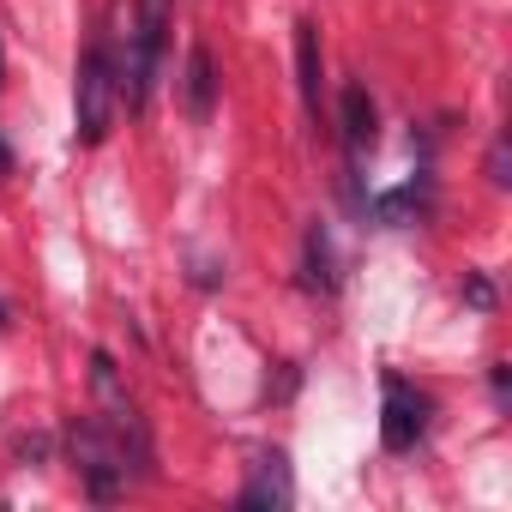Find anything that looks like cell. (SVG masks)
Here are the masks:
<instances>
[{
  "label": "cell",
  "instance_id": "cell-12",
  "mask_svg": "<svg viewBox=\"0 0 512 512\" xmlns=\"http://www.w3.org/2000/svg\"><path fill=\"white\" fill-rule=\"evenodd\" d=\"M464 302H470L476 314L494 308V284H488V272H470V278H464Z\"/></svg>",
  "mask_w": 512,
  "mask_h": 512
},
{
  "label": "cell",
  "instance_id": "cell-7",
  "mask_svg": "<svg viewBox=\"0 0 512 512\" xmlns=\"http://www.w3.org/2000/svg\"><path fill=\"white\" fill-rule=\"evenodd\" d=\"M338 127H344V151H350V163H362V157L380 145V109H374V97H368L362 79H350V85L338 91Z\"/></svg>",
  "mask_w": 512,
  "mask_h": 512
},
{
  "label": "cell",
  "instance_id": "cell-2",
  "mask_svg": "<svg viewBox=\"0 0 512 512\" xmlns=\"http://www.w3.org/2000/svg\"><path fill=\"white\" fill-rule=\"evenodd\" d=\"M169 25H175V0H133L127 13V49L115 55V73H121V103L139 115L157 91V73H163V49H169Z\"/></svg>",
  "mask_w": 512,
  "mask_h": 512
},
{
  "label": "cell",
  "instance_id": "cell-4",
  "mask_svg": "<svg viewBox=\"0 0 512 512\" xmlns=\"http://www.w3.org/2000/svg\"><path fill=\"white\" fill-rule=\"evenodd\" d=\"M380 392H386V410H380V446H386V452H416V446L428 440V416H434L428 392L410 386L404 374H386Z\"/></svg>",
  "mask_w": 512,
  "mask_h": 512
},
{
  "label": "cell",
  "instance_id": "cell-11",
  "mask_svg": "<svg viewBox=\"0 0 512 512\" xmlns=\"http://www.w3.org/2000/svg\"><path fill=\"white\" fill-rule=\"evenodd\" d=\"M482 169H488V187H506V181H512V145H506V139H494Z\"/></svg>",
  "mask_w": 512,
  "mask_h": 512
},
{
  "label": "cell",
  "instance_id": "cell-3",
  "mask_svg": "<svg viewBox=\"0 0 512 512\" xmlns=\"http://www.w3.org/2000/svg\"><path fill=\"white\" fill-rule=\"evenodd\" d=\"M115 109H121V73H115V49L109 43H91L85 61H79V79H73V133L79 145H103L109 127H115Z\"/></svg>",
  "mask_w": 512,
  "mask_h": 512
},
{
  "label": "cell",
  "instance_id": "cell-1",
  "mask_svg": "<svg viewBox=\"0 0 512 512\" xmlns=\"http://www.w3.org/2000/svg\"><path fill=\"white\" fill-rule=\"evenodd\" d=\"M67 458H73V470H79V482H85V494L97 506L121 500L133 476H157V458L139 452L127 434H115L103 416H79L67 428Z\"/></svg>",
  "mask_w": 512,
  "mask_h": 512
},
{
  "label": "cell",
  "instance_id": "cell-13",
  "mask_svg": "<svg viewBox=\"0 0 512 512\" xmlns=\"http://www.w3.org/2000/svg\"><path fill=\"white\" fill-rule=\"evenodd\" d=\"M488 392H494V410H506V404H512V368H506V362H494V368H488Z\"/></svg>",
  "mask_w": 512,
  "mask_h": 512
},
{
  "label": "cell",
  "instance_id": "cell-8",
  "mask_svg": "<svg viewBox=\"0 0 512 512\" xmlns=\"http://www.w3.org/2000/svg\"><path fill=\"white\" fill-rule=\"evenodd\" d=\"M302 290L308 296H338V253H332V229L320 217L302 229Z\"/></svg>",
  "mask_w": 512,
  "mask_h": 512
},
{
  "label": "cell",
  "instance_id": "cell-14",
  "mask_svg": "<svg viewBox=\"0 0 512 512\" xmlns=\"http://www.w3.org/2000/svg\"><path fill=\"white\" fill-rule=\"evenodd\" d=\"M19 169V157H13V145H7V133H0V181H7Z\"/></svg>",
  "mask_w": 512,
  "mask_h": 512
},
{
  "label": "cell",
  "instance_id": "cell-5",
  "mask_svg": "<svg viewBox=\"0 0 512 512\" xmlns=\"http://www.w3.org/2000/svg\"><path fill=\"white\" fill-rule=\"evenodd\" d=\"M296 500V476H290V452L284 446H260L247 464V482L235 494L241 512H284Z\"/></svg>",
  "mask_w": 512,
  "mask_h": 512
},
{
  "label": "cell",
  "instance_id": "cell-6",
  "mask_svg": "<svg viewBox=\"0 0 512 512\" xmlns=\"http://www.w3.org/2000/svg\"><path fill=\"white\" fill-rule=\"evenodd\" d=\"M428 211H434V175L416 169V175L398 181L392 193H374V199L362 205V223H374V229H410V223H422Z\"/></svg>",
  "mask_w": 512,
  "mask_h": 512
},
{
  "label": "cell",
  "instance_id": "cell-10",
  "mask_svg": "<svg viewBox=\"0 0 512 512\" xmlns=\"http://www.w3.org/2000/svg\"><path fill=\"white\" fill-rule=\"evenodd\" d=\"M296 85H302V103H308V115H320L326 67H320V25H314V19H302V25H296Z\"/></svg>",
  "mask_w": 512,
  "mask_h": 512
},
{
  "label": "cell",
  "instance_id": "cell-16",
  "mask_svg": "<svg viewBox=\"0 0 512 512\" xmlns=\"http://www.w3.org/2000/svg\"><path fill=\"white\" fill-rule=\"evenodd\" d=\"M0 85H7V49H0Z\"/></svg>",
  "mask_w": 512,
  "mask_h": 512
},
{
  "label": "cell",
  "instance_id": "cell-15",
  "mask_svg": "<svg viewBox=\"0 0 512 512\" xmlns=\"http://www.w3.org/2000/svg\"><path fill=\"white\" fill-rule=\"evenodd\" d=\"M7 326H13V308H7V302H0V332H7Z\"/></svg>",
  "mask_w": 512,
  "mask_h": 512
},
{
  "label": "cell",
  "instance_id": "cell-9",
  "mask_svg": "<svg viewBox=\"0 0 512 512\" xmlns=\"http://www.w3.org/2000/svg\"><path fill=\"white\" fill-rule=\"evenodd\" d=\"M181 103H187V121H193V127H205V121H211V109H217V61H211V49H205V43H193V49H187Z\"/></svg>",
  "mask_w": 512,
  "mask_h": 512
}]
</instances>
